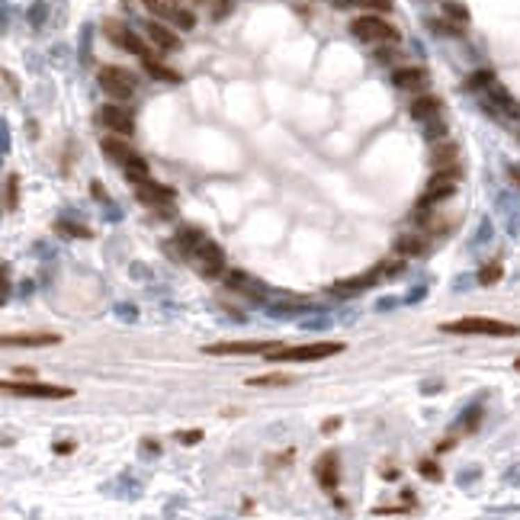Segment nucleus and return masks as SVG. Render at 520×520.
<instances>
[{
    "label": "nucleus",
    "mask_w": 520,
    "mask_h": 520,
    "mask_svg": "<svg viewBox=\"0 0 520 520\" xmlns=\"http://www.w3.org/2000/svg\"><path fill=\"white\" fill-rule=\"evenodd\" d=\"M344 353L341 341H321V344H302V347H273L270 353H263L270 363H311V360H325Z\"/></svg>",
    "instance_id": "nucleus-1"
},
{
    "label": "nucleus",
    "mask_w": 520,
    "mask_h": 520,
    "mask_svg": "<svg viewBox=\"0 0 520 520\" xmlns=\"http://www.w3.org/2000/svg\"><path fill=\"white\" fill-rule=\"evenodd\" d=\"M350 33L366 45H395L402 39V33L395 29L389 19H382L379 13H363L350 23Z\"/></svg>",
    "instance_id": "nucleus-2"
},
{
    "label": "nucleus",
    "mask_w": 520,
    "mask_h": 520,
    "mask_svg": "<svg viewBox=\"0 0 520 520\" xmlns=\"http://www.w3.org/2000/svg\"><path fill=\"white\" fill-rule=\"evenodd\" d=\"M444 334H485V337H517L520 327L511 321H498V318H460V321H446L440 325Z\"/></svg>",
    "instance_id": "nucleus-3"
},
{
    "label": "nucleus",
    "mask_w": 520,
    "mask_h": 520,
    "mask_svg": "<svg viewBox=\"0 0 520 520\" xmlns=\"http://www.w3.org/2000/svg\"><path fill=\"white\" fill-rule=\"evenodd\" d=\"M97 81H100L103 93L106 97H113V100H129L135 93V74L132 71H126V67H100V74H97Z\"/></svg>",
    "instance_id": "nucleus-4"
},
{
    "label": "nucleus",
    "mask_w": 520,
    "mask_h": 520,
    "mask_svg": "<svg viewBox=\"0 0 520 520\" xmlns=\"http://www.w3.org/2000/svg\"><path fill=\"white\" fill-rule=\"evenodd\" d=\"M3 389L19 398H49V402H58V398H71L74 389L65 386H51V382H39V379H26V382H3Z\"/></svg>",
    "instance_id": "nucleus-5"
},
{
    "label": "nucleus",
    "mask_w": 520,
    "mask_h": 520,
    "mask_svg": "<svg viewBox=\"0 0 520 520\" xmlns=\"http://www.w3.org/2000/svg\"><path fill=\"white\" fill-rule=\"evenodd\" d=\"M279 347L277 341H222V344H209L202 353L209 357H251V353H270Z\"/></svg>",
    "instance_id": "nucleus-6"
},
{
    "label": "nucleus",
    "mask_w": 520,
    "mask_h": 520,
    "mask_svg": "<svg viewBox=\"0 0 520 520\" xmlns=\"http://www.w3.org/2000/svg\"><path fill=\"white\" fill-rule=\"evenodd\" d=\"M456 193V170H434V177L424 186V196H421V206H434V202H444Z\"/></svg>",
    "instance_id": "nucleus-7"
},
{
    "label": "nucleus",
    "mask_w": 520,
    "mask_h": 520,
    "mask_svg": "<svg viewBox=\"0 0 520 520\" xmlns=\"http://www.w3.org/2000/svg\"><path fill=\"white\" fill-rule=\"evenodd\" d=\"M103 33H106V39L113 45H119V49H126V51H132V55H138V58H145V55H152L148 51V45L142 42V35H135L129 26H122V23H116V19H109L106 26H103Z\"/></svg>",
    "instance_id": "nucleus-8"
},
{
    "label": "nucleus",
    "mask_w": 520,
    "mask_h": 520,
    "mask_svg": "<svg viewBox=\"0 0 520 520\" xmlns=\"http://www.w3.org/2000/svg\"><path fill=\"white\" fill-rule=\"evenodd\" d=\"M135 196H138V202L142 206H152V209H158V206H170L174 202V190L164 184H154V180H145V184L135 186Z\"/></svg>",
    "instance_id": "nucleus-9"
},
{
    "label": "nucleus",
    "mask_w": 520,
    "mask_h": 520,
    "mask_svg": "<svg viewBox=\"0 0 520 520\" xmlns=\"http://www.w3.org/2000/svg\"><path fill=\"white\" fill-rule=\"evenodd\" d=\"M100 122H103V126H109L113 132H119V135H132L135 132L132 113L122 109L119 103H106V106L100 109Z\"/></svg>",
    "instance_id": "nucleus-10"
},
{
    "label": "nucleus",
    "mask_w": 520,
    "mask_h": 520,
    "mask_svg": "<svg viewBox=\"0 0 520 520\" xmlns=\"http://www.w3.org/2000/svg\"><path fill=\"white\" fill-rule=\"evenodd\" d=\"M196 267H200L206 277L222 273V267H225V254H222V247L212 244V241H202L200 247H196Z\"/></svg>",
    "instance_id": "nucleus-11"
},
{
    "label": "nucleus",
    "mask_w": 520,
    "mask_h": 520,
    "mask_svg": "<svg viewBox=\"0 0 520 520\" xmlns=\"http://www.w3.org/2000/svg\"><path fill=\"white\" fill-rule=\"evenodd\" d=\"M315 476H318L321 488L334 491L337 482H341V460H337V453H321V460L315 462Z\"/></svg>",
    "instance_id": "nucleus-12"
},
{
    "label": "nucleus",
    "mask_w": 520,
    "mask_h": 520,
    "mask_svg": "<svg viewBox=\"0 0 520 520\" xmlns=\"http://www.w3.org/2000/svg\"><path fill=\"white\" fill-rule=\"evenodd\" d=\"M145 35H148V39H152L158 49H164V51L180 49V35H177L170 26L158 23V19H148V23H145Z\"/></svg>",
    "instance_id": "nucleus-13"
},
{
    "label": "nucleus",
    "mask_w": 520,
    "mask_h": 520,
    "mask_svg": "<svg viewBox=\"0 0 520 520\" xmlns=\"http://www.w3.org/2000/svg\"><path fill=\"white\" fill-rule=\"evenodd\" d=\"M61 344L58 334L51 331H33V334H3V347H51Z\"/></svg>",
    "instance_id": "nucleus-14"
},
{
    "label": "nucleus",
    "mask_w": 520,
    "mask_h": 520,
    "mask_svg": "<svg viewBox=\"0 0 520 520\" xmlns=\"http://www.w3.org/2000/svg\"><path fill=\"white\" fill-rule=\"evenodd\" d=\"M428 71L424 67H395L392 71V84L402 90H424L428 87Z\"/></svg>",
    "instance_id": "nucleus-15"
},
{
    "label": "nucleus",
    "mask_w": 520,
    "mask_h": 520,
    "mask_svg": "<svg viewBox=\"0 0 520 520\" xmlns=\"http://www.w3.org/2000/svg\"><path fill=\"white\" fill-rule=\"evenodd\" d=\"M382 279V267L369 270V273H360V277H350V279H341V283L334 286V293H366L373 283H379Z\"/></svg>",
    "instance_id": "nucleus-16"
},
{
    "label": "nucleus",
    "mask_w": 520,
    "mask_h": 520,
    "mask_svg": "<svg viewBox=\"0 0 520 520\" xmlns=\"http://www.w3.org/2000/svg\"><path fill=\"white\" fill-rule=\"evenodd\" d=\"M456 158H460V148H456L453 142H440L430 148V168L434 170H446V168H453Z\"/></svg>",
    "instance_id": "nucleus-17"
},
{
    "label": "nucleus",
    "mask_w": 520,
    "mask_h": 520,
    "mask_svg": "<svg viewBox=\"0 0 520 520\" xmlns=\"http://www.w3.org/2000/svg\"><path fill=\"white\" fill-rule=\"evenodd\" d=\"M440 109H444V103L437 100V97H418L412 103V119L414 122H430V119L440 116Z\"/></svg>",
    "instance_id": "nucleus-18"
},
{
    "label": "nucleus",
    "mask_w": 520,
    "mask_h": 520,
    "mask_svg": "<svg viewBox=\"0 0 520 520\" xmlns=\"http://www.w3.org/2000/svg\"><path fill=\"white\" fill-rule=\"evenodd\" d=\"M122 168H126V180H129V184H135V186L145 184V180H152V168H148V161H145L142 154H132Z\"/></svg>",
    "instance_id": "nucleus-19"
},
{
    "label": "nucleus",
    "mask_w": 520,
    "mask_h": 520,
    "mask_svg": "<svg viewBox=\"0 0 520 520\" xmlns=\"http://www.w3.org/2000/svg\"><path fill=\"white\" fill-rule=\"evenodd\" d=\"M100 148H103V154H106V158H113V161H122V164H126L129 158H132V148H129V142L126 138H119V135H109V138H103L100 142Z\"/></svg>",
    "instance_id": "nucleus-20"
},
{
    "label": "nucleus",
    "mask_w": 520,
    "mask_h": 520,
    "mask_svg": "<svg viewBox=\"0 0 520 520\" xmlns=\"http://www.w3.org/2000/svg\"><path fill=\"white\" fill-rule=\"evenodd\" d=\"M228 286L231 289H238V293H244V295H254V299H263V283H257L254 277H247V273H231L228 277Z\"/></svg>",
    "instance_id": "nucleus-21"
},
{
    "label": "nucleus",
    "mask_w": 520,
    "mask_h": 520,
    "mask_svg": "<svg viewBox=\"0 0 520 520\" xmlns=\"http://www.w3.org/2000/svg\"><path fill=\"white\" fill-rule=\"evenodd\" d=\"M142 65H145V71H148L154 81H170V84H177V81H180V74H177V71H170L168 65H161V61L152 58V55H145Z\"/></svg>",
    "instance_id": "nucleus-22"
},
{
    "label": "nucleus",
    "mask_w": 520,
    "mask_h": 520,
    "mask_svg": "<svg viewBox=\"0 0 520 520\" xmlns=\"http://www.w3.org/2000/svg\"><path fill=\"white\" fill-rule=\"evenodd\" d=\"M337 7H360V10H373V13H389L392 0H337Z\"/></svg>",
    "instance_id": "nucleus-23"
},
{
    "label": "nucleus",
    "mask_w": 520,
    "mask_h": 520,
    "mask_svg": "<svg viewBox=\"0 0 520 520\" xmlns=\"http://www.w3.org/2000/svg\"><path fill=\"white\" fill-rule=\"evenodd\" d=\"M428 251V241L424 238H418V235H405V238H398V254H424Z\"/></svg>",
    "instance_id": "nucleus-24"
},
{
    "label": "nucleus",
    "mask_w": 520,
    "mask_h": 520,
    "mask_svg": "<svg viewBox=\"0 0 520 520\" xmlns=\"http://www.w3.org/2000/svg\"><path fill=\"white\" fill-rule=\"evenodd\" d=\"M142 3L152 10V13L164 17V19H174V13H177V3H174V0H142Z\"/></svg>",
    "instance_id": "nucleus-25"
},
{
    "label": "nucleus",
    "mask_w": 520,
    "mask_h": 520,
    "mask_svg": "<svg viewBox=\"0 0 520 520\" xmlns=\"http://www.w3.org/2000/svg\"><path fill=\"white\" fill-rule=\"evenodd\" d=\"M293 379L289 376H254V379H247V386H254V389H270V386H289Z\"/></svg>",
    "instance_id": "nucleus-26"
},
{
    "label": "nucleus",
    "mask_w": 520,
    "mask_h": 520,
    "mask_svg": "<svg viewBox=\"0 0 520 520\" xmlns=\"http://www.w3.org/2000/svg\"><path fill=\"white\" fill-rule=\"evenodd\" d=\"M444 17L450 19V23H456V26H466V23H469V10L462 7V3H446Z\"/></svg>",
    "instance_id": "nucleus-27"
},
{
    "label": "nucleus",
    "mask_w": 520,
    "mask_h": 520,
    "mask_svg": "<svg viewBox=\"0 0 520 520\" xmlns=\"http://www.w3.org/2000/svg\"><path fill=\"white\" fill-rule=\"evenodd\" d=\"M501 277H504V267H501V263H488V267L478 270V283H482V286H495Z\"/></svg>",
    "instance_id": "nucleus-28"
},
{
    "label": "nucleus",
    "mask_w": 520,
    "mask_h": 520,
    "mask_svg": "<svg viewBox=\"0 0 520 520\" xmlns=\"http://www.w3.org/2000/svg\"><path fill=\"white\" fill-rule=\"evenodd\" d=\"M491 81H495V74H491V71H476V74L466 81V90H482V87H488Z\"/></svg>",
    "instance_id": "nucleus-29"
},
{
    "label": "nucleus",
    "mask_w": 520,
    "mask_h": 520,
    "mask_svg": "<svg viewBox=\"0 0 520 520\" xmlns=\"http://www.w3.org/2000/svg\"><path fill=\"white\" fill-rule=\"evenodd\" d=\"M17 202H19V177L10 174L7 177V209H17Z\"/></svg>",
    "instance_id": "nucleus-30"
},
{
    "label": "nucleus",
    "mask_w": 520,
    "mask_h": 520,
    "mask_svg": "<svg viewBox=\"0 0 520 520\" xmlns=\"http://www.w3.org/2000/svg\"><path fill=\"white\" fill-rule=\"evenodd\" d=\"M55 228H58L61 235H71V238H90V235H93L90 228H77L74 222H58Z\"/></svg>",
    "instance_id": "nucleus-31"
},
{
    "label": "nucleus",
    "mask_w": 520,
    "mask_h": 520,
    "mask_svg": "<svg viewBox=\"0 0 520 520\" xmlns=\"http://www.w3.org/2000/svg\"><path fill=\"white\" fill-rule=\"evenodd\" d=\"M170 23L180 26V29H193V26H196V17L190 13V10H180V7H177V13H174V19H170Z\"/></svg>",
    "instance_id": "nucleus-32"
},
{
    "label": "nucleus",
    "mask_w": 520,
    "mask_h": 520,
    "mask_svg": "<svg viewBox=\"0 0 520 520\" xmlns=\"http://www.w3.org/2000/svg\"><path fill=\"white\" fill-rule=\"evenodd\" d=\"M418 472H421V476H428V478H444V472H440V466H437L434 460H421Z\"/></svg>",
    "instance_id": "nucleus-33"
},
{
    "label": "nucleus",
    "mask_w": 520,
    "mask_h": 520,
    "mask_svg": "<svg viewBox=\"0 0 520 520\" xmlns=\"http://www.w3.org/2000/svg\"><path fill=\"white\" fill-rule=\"evenodd\" d=\"M424 135H428V138H440V135H446V122H440V119L424 122Z\"/></svg>",
    "instance_id": "nucleus-34"
},
{
    "label": "nucleus",
    "mask_w": 520,
    "mask_h": 520,
    "mask_svg": "<svg viewBox=\"0 0 520 520\" xmlns=\"http://www.w3.org/2000/svg\"><path fill=\"white\" fill-rule=\"evenodd\" d=\"M405 273V260H392V263H382V277H398Z\"/></svg>",
    "instance_id": "nucleus-35"
},
{
    "label": "nucleus",
    "mask_w": 520,
    "mask_h": 520,
    "mask_svg": "<svg viewBox=\"0 0 520 520\" xmlns=\"http://www.w3.org/2000/svg\"><path fill=\"white\" fill-rule=\"evenodd\" d=\"M177 440H180L184 446H193V444H200V440H202V430H200V428H196V430H186V434H180Z\"/></svg>",
    "instance_id": "nucleus-36"
},
{
    "label": "nucleus",
    "mask_w": 520,
    "mask_h": 520,
    "mask_svg": "<svg viewBox=\"0 0 520 520\" xmlns=\"http://www.w3.org/2000/svg\"><path fill=\"white\" fill-rule=\"evenodd\" d=\"M478 421H482V408H472V412L469 414H466V428H476V424H478Z\"/></svg>",
    "instance_id": "nucleus-37"
},
{
    "label": "nucleus",
    "mask_w": 520,
    "mask_h": 520,
    "mask_svg": "<svg viewBox=\"0 0 520 520\" xmlns=\"http://www.w3.org/2000/svg\"><path fill=\"white\" fill-rule=\"evenodd\" d=\"M337 428H341V418H327L325 424H321V434H334Z\"/></svg>",
    "instance_id": "nucleus-38"
},
{
    "label": "nucleus",
    "mask_w": 520,
    "mask_h": 520,
    "mask_svg": "<svg viewBox=\"0 0 520 520\" xmlns=\"http://www.w3.org/2000/svg\"><path fill=\"white\" fill-rule=\"evenodd\" d=\"M412 507H376L373 514H408Z\"/></svg>",
    "instance_id": "nucleus-39"
},
{
    "label": "nucleus",
    "mask_w": 520,
    "mask_h": 520,
    "mask_svg": "<svg viewBox=\"0 0 520 520\" xmlns=\"http://www.w3.org/2000/svg\"><path fill=\"white\" fill-rule=\"evenodd\" d=\"M90 193H93V196H100V202H106V190H103L100 184H90Z\"/></svg>",
    "instance_id": "nucleus-40"
},
{
    "label": "nucleus",
    "mask_w": 520,
    "mask_h": 520,
    "mask_svg": "<svg viewBox=\"0 0 520 520\" xmlns=\"http://www.w3.org/2000/svg\"><path fill=\"white\" fill-rule=\"evenodd\" d=\"M71 450H74V444H71V440H61V444H55V453H71Z\"/></svg>",
    "instance_id": "nucleus-41"
},
{
    "label": "nucleus",
    "mask_w": 520,
    "mask_h": 520,
    "mask_svg": "<svg viewBox=\"0 0 520 520\" xmlns=\"http://www.w3.org/2000/svg\"><path fill=\"white\" fill-rule=\"evenodd\" d=\"M13 376H35V369H29V366H19V369H13Z\"/></svg>",
    "instance_id": "nucleus-42"
},
{
    "label": "nucleus",
    "mask_w": 520,
    "mask_h": 520,
    "mask_svg": "<svg viewBox=\"0 0 520 520\" xmlns=\"http://www.w3.org/2000/svg\"><path fill=\"white\" fill-rule=\"evenodd\" d=\"M511 180L520 186V168H511Z\"/></svg>",
    "instance_id": "nucleus-43"
},
{
    "label": "nucleus",
    "mask_w": 520,
    "mask_h": 520,
    "mask_svg": "<svg viewBox=\"0 0 520 520\" xmlns=\"http://www.w3.org/2000/svg\"><path fill=\"white\" fill-rule=\"evenodd\" d=\"M514 369H517V373H520V357H517V360H514Z\"/></svg>",
    "instance_id": "nucleus-44"
}]
</instances>
